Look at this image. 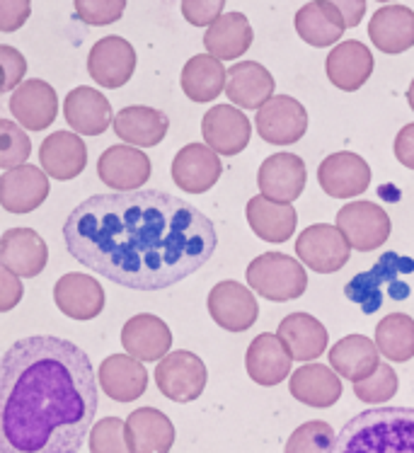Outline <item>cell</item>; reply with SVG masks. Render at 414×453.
I'll return each instance as SVG.
<instances>
[{"label": "cell", "instance_id": "cell-16", "mask_svg": "<svg viewBox=\"0 0 414 453\" xmlns=\"http://www.w3.org/2000/svg\"><path fill=\"white\" fill-rule=\"evenodd\" d=\"M104 288L95 277L83 272H68L54 284V303L71 320H95L104 311Z\"/></svg>", "mask_w": 414, "mask_h": 453}, {"label": "cell", "instance_id": "cell-39", "mask_svg": "<svg viewBox=\"0 0 414 453\" xmlns=\"http://www.w3.org/2000/svg\"><path fill=\"white\" fill-rule=\"evenodd\" d=\"M334 432L327 422L322 419H310L295 429L288 436L284 453H330L334 446Z\"/></svg>", "mask_w": 414, "mask_h": 453}, {"label": "cell", "instance_id": "cell-9", "mask_svg": "<svg viewBox=\"0 0 414 453\" xmlns=\"http://www.w3.org/2000/svg\"><path fill=\"white\" fill-rule=\"evenodd\" d=\"M206 305H209L213 323L223 330H228V333H245L257 323L259 303L252 294V288L238 284L233 279L218 281L209 291Z\"/></svg>", "mask_w": 414, "mask_h": 453}, {"label": "cell", "instance_id": "cell-48", "mask_svg": "<svg viewBox=\"0 0 414 453\" xmlns=\"http://www.w3.org/2000/svg\"><path fill=\"white\" fill-rule=\"evenodd\" d=\"M395 157L402 165L414 170V121L402 127L395 136Z\"/></svg>", "mask_w": 414, "mask_h": 453}, {"label": "cell", "instance_id": "cell-24", "mask_svg": "<svg viewBox=\"0 0 414 453\" xmlns=\"http://www.w3.org/2000/svg\"><path fill=\"white\" fill-rule=\"evenodd\" d=\"M39 165L49 177L68 182L88 165V146L75 131H54L39 146Z\"/></svg>", "mask_w": 414, "mask_h": 453}, {"label": "cell", "instance_id": "cell-32", "mask_svg": "<svg viewBox=\"0 0 414 453\" xmlns=\"http://www.w3.org/2000/svg\"><path fill=\"white\" fill-rule=\"evenodd\" d=\"M245 216L252 233L264 242L291 241L298 226V213L291 203H281L264 195L252 196L245 206Z\"/></svg>", "mask_w": 414, "mask_h": 453}, {"label": "cell", "instance_id": "cell-1", "mask_svg": "<svg viewBox=\"0 0 414 453\" xmlns=\"http://www.w3.org/2000/svg\"><path fill=\"white\" fill-rule=\"evenodd\" d=\"M78 265L134 291H163L213 257L216 226L203 211L163 189L107 192L78 203L64 223Z\"/></svg>", "mask_w": 414, "mask_h": 453}, {"label": "cell", "instance_id": "cell-28", "mask_svg": "<svg viewBox=\"0 0 414 453\" xmlns=\"http://www.w3.org/2000/svg\"><path fill=\"white\" fill-rule=\"evenodd\" d=\"M100 388L117 403H134L148 388V371L143 361L131 354H111L100 364L97 371Z\"/></svg>", "mask_w": 414, "mask_h": 453}, {"label": "cell", "instance_id": "cell-27", "mask_svg": "<svg viewBox=\"0 0 414 453\" xmlns=\"http://www.w3.org/2000/svg\"><path fill=\"white\" fill-rule=\"evenodd\" d=\"M368 39L383 54H405L414 47V10L405 5H386L368 19Z\"/></svg>", "mask_w": 414, "mask_h": 453}, {"label": "cell", "instance_id": "cell-13", "mask_svg": "<svg viewBox=\"0 0 414 453\" xmlns=\"http://www.w3.org/2000/svg\"><path fill=\"white\" fill-rule=\"evenodd\" d=\"M170 173L180 189L189 195H203L221 180L223 163L211 146L187 143L184 149L177 150Z\"/></svg>", "mask_w": 414, "mask_h": 453}, {"label": "cell", "instance_id": "cell-30", "mask_svg": "<svg viewBox=\"0 0 414 453\" xmlns=\"http://www.w3.org/2000/svg\"><path fill=\"white\" fill-rule=\"evenodd\" d=\"M126 434L134 453H170L177 432L165 412L156 407H138L126 417Z\"/></svg>", "mask_w": 414, "mask_h": 453}, {"label": "cell", "instance_id": "cell-5", "mask_svg": "<svg viewBox=\"0 0 414 453\" xmlns=\"http://www.w3.org/2000/svg\"><path fill=\"white\" fill-rule=\"evenodd\" d=\"M245 277L255 294L274 303L295 301L308 288V274L303 265L284 252H264L255 257L248 265Z\"/></svg>", "mask_w": 414, "mask_h": 453}, {"label": "cell", "instance_id": "cell-43", "mask_svg": "<svg viewBox=\"0 0 414 453\" xmlns=\"http://www.w3.org/2000/svg\"><path fill=\"white\" fill-rule=\"evenodd\" d=\"M75 15L90 27H107L121 19L126 0H73Z\"/></svg>", "mask_w": 414, "mask_h": 453}, {"label": "cell", "instance_id": "cell-12", "mask_svg": "<svg viewBox=\"0 0 414 453\" xmlns=\"http://www.w3.org/2000/svg\"><path fill=\"white\" fill-rule=\"evenodd\" d=\"M202 134L206 146H211L218 156H238L248 149L252 127L245 111L235 104H213L203 114Z\"/></svg>", "mask_w": 414, "mask_h": 453}, {"label": "cell", "instance_id": "cell-25", "mask_svg": "<svg viewBox=\"0 0 414 453\" xmlns=\"http://www.w3.org/2000/svg\"><path fill=\"white\" fill-rule=\"evenodd\" d=\"M124 349L138 361H163L172 347V333L165 320L153 313H138L121 330Z\"/></svg>", "mask_w": 414, "mask_h": 453}, {"label": "cell", "instance_id": "cell-41", "mask_svg": "<svg viewBox=\"0 0 414 453\" xmlns=\"http://www.w3.org/2000/svg\"><path fill=\"white\" fill-rule=\"evenodd\" d=\"M90 453H134L126 434V422L119 417H104L90 432Z\"/></svg>", "mask_w": 414, "mask_h": 453}, {"label": "cell", "instance_id": "cell-47", "mask_svg": "<svg viewBox=\"0 0 414 453\" xmlns=\"http://www.w3.org/2000/svg\"><path fill=\"white\" fill-rule=\"evenodd\" d=\"M22 277H18L15 272H10L0 265V311L3 313H8L12 311L15 305L22 301V294H25V288H22Z\"/></svg>", "mask_w": 414, "mask_h": 453}, {"label": "cell", "instance_id": "cell-46", "mask_svg": "<svg viewBox=\"0 0 414 453\" xmlns=\"http://www.w3.org/2000/svg\"><path fill=\"white\" fill-rule=\"evenodd\" d=\"M32 15V0H0V32H18Z\"/></svg>", "mask_w": 414, "mask_h": 453}, {"label": "cell", "instance_id": "cell-7", "mask_svg": "<svg viewBox=\"0 0 414 453\" xmlns=\"http://www.w3.org/2000/svg\"><path fill=\"white\" fill-rule=\"evenodd\" d=\"M295 255L305 267H310L318 274H334L349 262L351 245L337 226L313 223L298 235Z\"/></svg>", "mask_w": 414, "mask_h": 453}, {"label": "cell", "instance_id": "cell-22", "mask_svg": "<svg viewBox=\"0 0 414 453\" xmlns=\"http://www.w3.org/2000/svg\"><path fill=\"white\" fill-rule=\"evenodd\" d=\"M49 262L44 238L32 228H8L0 238V265L18 277L32 279L42 274Z\"/></svg>", "mask_w": 414, "mask_h": 453}, {"label": "cell", "instance_id": "cell-3", "mask_svg": "<svg viewBox=\"0 0 414 453\" xmlns=\"http://www.w3.org/2000/svg\"><path fill=\"white\" fill-rule=\"evenodd\" d=\"M330 453H414V407H371L351 417Z\"/></svg>", "mask_w": 414, "mask_h": 453}, {"label": "cell", "instance_id": "cell-34", "mask_svg": "<svg viewBox=\"0 0 414 453\" xmlns=\"http://www.w3.org/2000/svg\"><path fill=\"white\" fill-rule=\"evenodd\" d=\"M330 366L341 379L359 380L373 376L380 366V352L376 340H368L366 334H347L340 342L332 344Z\"/></svg>", "mask_w": 414, "mask_h": 453}, {"label": "cell", "instance_id": "cell-31", "mask_svg": "<svg viewBox=\"0 0 414 453\" xmlns=\"http://www.w3.org/2000/svg\"><path fill=\"white\" fill-rule=\"evenodd\" d=\"M295 32L303 39L305 44L315 49H325L337 44L347 29L344 15L337 5H332L327 0H310L303 8L295 12Z\"/></svg>", "mask_w": 414, "mask_h": 453}, {"label": "cell", "instance_id": "cell-50", "mask_svg": "<svg viewBox=\"0 0 414 453\" xmlns=\"http://www.w3.org/2000/svg\"><path fill=\"white\" fill-rule=\"evenodd\" d=\"M407 102H410V107H412L414 111V81L410 83V90H407Z\"/></svg>", "mask_w": 414, "mask_h": 453}, {"label": "cell", "instance_id": "cell-20", "mask_svg": "<svg viewBox=\"0 0 414 453\" xmlns=\"http://www.w3.org/2000/svg\"><path fill=\"white\" fill-rule=\"evenodd\" d=\"M291 364H294V357L288 352V347L281 342L279 334H257L245 352L248 376L257 386H267V388L279 386L281 380L291 376Z\"/></svg>", "mask_w": 414, "mask_h": 453}, {"label": "cell", "instance_id": "cell-42", "mask_svg": "<svg viewBox=\"0 0 414 453\" xmlns=\"http://www.w3.org/2000/svg\"><path fill=\"white\" fill-rule=\"evenodd\" d=\"M354 393H356V398L361 403H368V405H383L387 400H393L397 393L395 369L386 361H380V366H378L373 376L354 383Z\"/></svg>", "mask_w": 414, "mask_h": 453}, {"label": "cell", "instance_id": "cell-45", "mask_svg": "<svg viewBox=\"0 0 414 453\" xmlns=\"http://www.w3.org/2000/svg\"><path fill=\"white\" fill-rule=\"evenodd\" d=\"M0 64H3V71H5L3 93H15L19 85L25 83L27 58L19 54L15 47H10V44H0Z\"/></svg>", "mask_w": 414, "mask_h": 453}, {"label": "cell", "instance_id": "cell-8", "mask_svg": "<svg viewBox=\"0 0 414 453\" xmlns=\"http://www.w3.org/2000/svg\"><path fill=\"white\" fill-rule=\"evenodd\" d=\"M337 228L349 241L351 250L371 252L386 245L393 231L390 216L373 202H349L337 213Z\"/></svg>", "mask_w": 414, "mask_h": 453}, {"label": "cell", "instance_id": "cell-26", "mask_svg": "<svg viewBox=\"0 0 414 453\" xmlns=\"http://www.w3.org/2000/svg\"><path fill=\"white\" fill-rule=\"evenodd\" d=\"M274 75L257 61H240L228 68L226 95L240 110H262L274 97Z\"/></svg>", "mask_w": 414, "mask_h": 453}, {"label": "cell", "instance_id": "cell-44", "mask_svg": "<svg viewBox=\"0 0 414 453\" xmlns=\"http://www.w3.org/2000/svg\"><path fill=\"white\" fill-rule=\"evenodd\" d=\"M226 0H182L184 19L194 27H211L223 15Z\"/></svg>", "mask_w": 414, "mask_h": 453}, {"label": "cell", "instance_id": "cell-4", "mask_svg": "<svg viewBox=\"0 0 414 453\" xmlns=\"http://www.w3.org/2000/svg\"><path fill=\"white\" fill-rule=\"evenodd\" d=\"M414 259L402 257L397 252H386L383 257L378 259L373 269L361 272L351 279L349 284L344 287V294L349 301L359 303V308L366 315H373L376 311L383 308L387 298L393 301H402L410 296V287L400 281L402 274H412Z\"/></svg>", "mask_w": 414, "mask_h": 453}, {"label": "cell", "instance_id": "cell-21", "mask_svg": "<svg viewBox=\"0 0 414 453\" xmlns=\"http://www.w3.org/2000/svg\"><path fill=\"white\" fill-rule=\"evenodd\" d=\"M373 65L376 64H373L371 49L359 39H349L332 49L325 61V73L337 90L356 93L373 75Z\"/></svg>", "mask_w": 414, "mask_h": 453}, {"label": "cell", "instance_id": "cell-40", "mask_svg": "<svg viewBox=\"0 0 414 453\" xmlns=\"http://www.w3.org/2000/svg\"><path fill=\"white\" fill-rule=\"evenodd\" d=\"M0 167L12 170V167L27 165V157L32 156V141L27 131L19 124L10 119H0Z\"/></svg>", "mask_w": 414, "mask_h": 453}, {"label": "cell", "instance_id": "cell-10", "mask_svg": "<svg viewBox=\"0 0 414 453\" xmlns=\"http://www.w3.org/2000/svg\"><path fill=\"white\" fill-rule=\"evenodd\" d=\"M255 127L262 141L272 146H291L303 139L308 131V111L291 95H274L262 110H257Z\"/></svg>", "mask_w": 414, "mask_h": 453}, {"label": "cell", "instance_id": "cell-49", "mask_svg": "<svg viewBox=\"0 0 414 453\" xmlns=\"http://www.w3.org/2000/svg\"><path fill=\"white\" fill-rule=\"evenodd\" d=\"M327 3L337 5V10L344 15L347 27H359L366 15V0H327Z\"/></svg>", "mask_w": 414, "mask_h": 453}, {"label": "cell", "instance_id": "cell-14", "mask_svg": "<svg viewBox=\"0 0 414 453\" xmlns=\"http://www.w3.org/2000/svg\"><path fill=\"white\" fill-rule=\"evenodd\" d=\"M318 182L332 199H351L364 195L371 185V167L361 156L340 150L332 153L318 167Z\"/></svg>", "mask_w": 414, "mask_h": 453}, {"label": "cell", "instance_id": "cell-15", "mask_svg": "<svg viewBox=\"0 0 414 453\" xmlns=\"http://www.w3.org/2000/svg\"><path fill=\"white\" fill-rule=\"evenodd\" d=\"M150 157L136 146H110L97 160V177L114 192H134L150 180Z\"/></svg>", "mask_w": 414, "mask_h": 453}, {"label": "cell", "instance_id": "cell-36", "mask_svg": "<svg viewBox=\"0 0 414 453\" xmlns=\"http://www.w3.org/2000/svg\"><path fill=\"white\" fill-rule=\"evenodd\" d=\"M276 334L288 347L294 361H315L327 349V330L310 313H291L279 323Z\"/></svg>", "mask_w": 414, "mask_h": 453}, {"label": "cell", "instance_id": "cell-23", "mask_svg": "<svg viewBox=\"0 0 414 453\" xmlns=\"http://www.w3.org/2000/svg\"><path fill=\"white\" fill-rule=\"evenodd\" d=\"M64 117L68 127L80 136H102L110 127H114L110 100L88 85H80L65 95Z\"/></svg>", "mask_w": 414, "mask_h": 453}, {"label": "cell", "instance_id": "cell-17", "mask_svg": "<svg viewBox=\"0 0 414 453\" xmlns=\"http://www.w3.org/2000/svg\"><path fill=\"white\" fill-rule=\"evenodd\" d=\"M8 107L22 129L44 131L58 117V95L46 81L32 78L10 95Z\"/></svg>", "mask_w": 414, "mask_h": 453}, {"label": "cell", "instance_id": "cell-18", "mask_svg": "<svg viewBox=\"0 0 414 453\" xmlns=\"http://www.w3.org/2000/svg\"><path fill=\"white\" fill-rule=\"evenodd\" d=\"M305 180V163L295 153H274L264 157L257 173L259 192L281 203H294L303 195Z\"/></svg>", "mask_w": 414, "mask_h": 453}, {"label": "cell", "instance_id": "cell-29", "mask_svg": "<svg viewBox=\"0 0 414 453\" xmlns=\"http://www.w3.org/2000/svg\"><path fill=\"white\" fill-rule=\"evenodd\" d=\"M114 134L121 141H126L129 146L136 149H153L160 141L165 139L170 131V119L165 111L146 104H131L117 111L114 117Z\"/></svg>", "mask_w": 414, "mask_h": 453}, {"label": "cell", "instance_id": "cell-19", "mask_svg": "<svg viewBox=\"0 0 414 453\" xmlns=\"http://www.w3.org/2000/svg\"><path fill=\"white\" fill-rule=\"evenodd\" d=\"M49 175L39 165H22L0 175V203L8 213H32L49 196Z\"/></svg>", "mask_w": 414, "mask_h": 453}, {"label": "cell", "instance_id": "cell-35", "mask_svg": "<svg viewBox=\"0 0 414 453\" xmlns=\"http://www.w3.org/2000/svg\"><path fill=\"white\" fill-rule=\"evenodd\" d=\"M252 42H255V32L242 12H223L203 35L206 54H211L218 61H235L252 47Z\"/></svg>", "mask_w": 414, "mask_h": 453}, {"label": "cell", "instance_id": "cell-2", "mask_svg": "<svg viewBox=\"0 0 414 453\" xmlns=\"http://www.w3.org/2000/svg\"><path fill=\"white\" fill-rule=\"evenodd\" d=\"M97 380L71 340H18L0 361V453L80 451L100 407Z\"/></svg>", "mask_w": 414, "mask_h": 453}, {"label": "cell", "instance_id": "cell-38", "mask_svg": "<svg viewBox=\"0 0 414 453\" xmlns=\"http://www.w3.org/2000/svg\"><path fill=\"white\" fill-rule=\"evenodd\" d=\"M378 352L387 361L414 359V320L407 313H390L376 325Z\"/></svg>", "mask_w": 414, "mask_h": 453}, {"label": "cell", "instance_id": "cell-6", "mask_svg": "<svg viewBox=\"0 0 414 453\" xmlns=\"http://www.w3.org/2000/svg\"><path fill=\"white\" fill-rule=\"evenodd\" d=\"M206 364L189 349H177L157 361L156 386L172 403H194L206 388Z\"/></svg>", "mask_w": 414, "mask_h": 453}, {"label": "cell", "instance_id": "cell-11", "mask_svg": "<svg viewBox=\"0 0 414 453\" xmlns=\"http://www.w3.org/2000/svg\"><path fill=\"white\" fill-rule=\"evenodd\" d=\"M138 56L131 42L124 37H102L88 54V73L95 83L107 90H117L129 83L136 73Z\"/></svg>", "mask_w": 414, "mask_h": 453}, {"label": "cell", "instance_id": "cell-37", "mask_svg": "<svg viewBox=\"0 0 414 453\" xmlns=\"http://www.w3.org/2000/svg\"><path fill=\"white\" fill-rule=\"evenodd\" d=\"M180 85H182L184 95L189 100L196 102V104H206V102H213L218 95L226 93L228 71L211 54H196L184 64Z\"/></svg>", "mask_w": 414, "mask_h": 453}, {"label": "cell", "instance_id": "cell-51", "mask_svg": "<svg viewBox=\"0 0 414 453\" xmlns=\"http://www.w3.org/2000/svg\"><path fill=\"white\" fill-rule=\"evenodd\" d=\"M378 3H395V0H378Z\"/></svg>", "mask_w": 414, "mask_h": 453}, {"label": "cell", "instance_id": "cell-33", "mask_svg": "<svg viewBox=\"0 0 414 453\" xmlns=\"http://www.w3.org/2000/svg\"><path fill=\"white\" fill-rule=\"evenodd\" d=\"M288 390L298 403L325 410L341 398L340 373L325 364H303L291 373Z\"/></svg>", "mask_w": 414, "mask_h": 453}]
</instances>
